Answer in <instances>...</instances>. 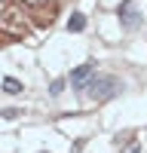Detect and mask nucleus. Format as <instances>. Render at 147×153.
Segmentation results:
<instances>
[{
    "mask_svg": "<svg viewBox=\"0 0 147 153\" xmlns=\"http://www.w3.org/2000/svg\"><path fill=\"white\" fill-rule=\"evenodd\" d=\"M120 22H122V28H138L141 25V16L135 12V0H122L120 3Z\"/></svg>",
    "mask_w": 147,
    "mask_h": 153,
    "instance_id": "f03ea898",
    "label": "nucleus"
},
{
    "mask_svg": "<svg viewBox=\"0 0 147 153\" xmlns=\"http://www.w3.org/2000/svg\"><path fill=\"white\" fill-rule=\"evenodd\" d=\"M95 74V61H86V65H80L77 71L71 74V86H77V89H83L86 86V80Z\"/></svg>",
    "mask_w": 147,
    "mask_h": 153,
    "instance_id": "7ed1b4c3",
    "label": "nucleus"
},
{
    "mask_svg": "<svg viewBox=\"0 0 147 153\" xmlns=\"http://www.w3.org/2000/svg\"><path fill=\"white\" fill-rule=\"evenodd\" d=\"M3 92H6V95H19V92H22V83L12 80V76H3Z\"/></svg>",
    "mask_w": 147,
    "mask_h": 153,
    "instance_id": "39448f33",
    "label": "nucleus"
},
{
    "mask_svg": "<svg viewBox=\"0 0 147 153\" xmlns=\"http://www.w3.org/2000/svg\"><path fill=\"white\" fill-rule=\"evenodd\" d=\"M120 89H122V86L114 80V76H95V80L89 83V95H92L95 101H107V98H114Z\"/></svg>",
    "mask_w": 147,
    "mask_h": 153,
    "instance_id": "f257e3e1",
    "label": "nucleus"
},
{
    "mask_svg": "<svg viewBox=\"0 0 147 153\" xmlns=\"http://www.w3.org/2000/svg\"><path fill=\"white\" fill-rule=\"evenodd\" d=\"M49 92H52V95H61V92H65V80H55L52 86H49Z\"/></svg>",
    "mask_w": 147,
    "mask_h": 153,
    "instance_id": "423d86ee",
    "label": "nucleus"
},
{
    "mask_svg": "<svg viewBox=\"0 0 147 153\" xmlns=\"http://www.w3.org/2000/svg\"><path fill=\"white\" fill-rule=\"evenodd\" d=\"M83 28H86V16H83V12H74V16H71V22H68V31L80 34Z\"/></svg>",
    "mask_w": 147,
    "mask_h": 153,
    "instance_id": "20e7f679",
    "label": "nucleus"
},
{
    "mask_svg": "<svg viewBox=\"0 0 147 153\" xmlns=\"http://www.w3.org/2000/svg\"><path fill=\"white\" fill-rule=\"evenodd\" d=\"M126 153H138V144H129V150Z\"/></svg>",
    "mask_w": 147,
    "mask_h": 153,
    "instance_id": "0eeeda50",
    "label": "nucleus"
}]
</instances>
